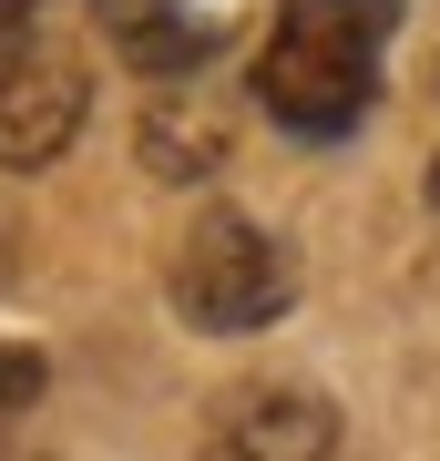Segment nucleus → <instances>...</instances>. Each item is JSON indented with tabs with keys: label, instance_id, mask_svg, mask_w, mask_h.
<instances>
[{
	"label": "nucleus",
	"instance_id": "obj_1",
	"mask_svg": "<svg viewBox=\"0 0 440 461\" xmlns=\"http://www.w3.org/2000/svg\"><path fill=\"white\" fill-rule=\"evenodd\" d=\"M390 21H400V0H277V21L256 41V103L308 144L359 133L379 103Z\"/></svg>",
	"mask_w": 440,
	"mask_h": 461
},
{
	"label": "nucleus",
	"instance_id": "obj_2",
	"mask_svg": "<svg viewBox=\"0 0 440 461\" xmlns=\"http://www.w3.org/2000/svg\"><path fill=\"white\" fill-rule=\"evenodd\" d=\"M164 287H175V318H184V329H205V339H256V329H277V318L297 308V257L256 226V215L205 205L195 226H184L175 277H164Z\"/></svg>",
	"mask_w": 440,
	"mask_h": 461
},
{
	"label": "nucleus",
	"instance_id": "obj_3",
	"mask_svg": "<svg viewBox=\"0 0 440 461\" xmlns=\"http://www.w3.org/2000/svg\"><path fill=\"white\" fill-rule=\"evenodd\" d=\"M82 113H93V62H82V41L62 21L21 11L11 32H0V175L51 165L82 133Z\"/></svg>",
	"mask_w": 440,
	"mask_h": 461
},
{
	"label": "nucleus",
	"instance_id": "obj_4",
	"mask_svg": "<svg viewBox=\"0 0 440 461\" xmlns=\"http://www.w3.org/2000/svg\"><path fill=\"white\" fill-rule=\"evenodd\" d=\"M205 461H338V411L308 379H236L205 411Z\"/></svg>",
	"mask_w": 440,
	"mask_h": 461
},
{
	"label": "nucleus",
	"instance_id": "obj_5",
	"mask_svg": "<svg viewBox=\"0 0 440 461\" xmlns=\"http://www.w3.org/2000/svg\"><path fill=\"white\" fill-rule=\"evenodd\" d=\"M144 165H154V185H205L226 165V113L215 103H184V93L144 103Z\"/></svg>",
	"mask_w": 440,
	"mask_h": 461
},
{
	"label": "nucleus",
	"instance_id": "obj_6",
	"mask_svg": "<svg viewBox=\"0 0 440 461\" xmlns=\"http://www.w3.org/2000/svg\"><path fill=\"white\" fill-rule=\"evenodd\" d=\"M31 400H41V348H0V411H31Z\"/></svg>",
	"mask_w": 440,
	"mask_h": 461
},
{
	"label": "nucleus",
	"instance_id": "obj_7",
	"mask_svg": "<svg viewBox=\"0 0 440 461\" xmlns=\"http://www.w3.org/2000/svg\"><path fill=\"white\" fill-rule=\"evenodd\" d=\"M21 11H31V0H0V32H11V21H21Z\"/></svg>",
	"mask_w": 440,
	"mask_h": 461
},
{
	"label": "nucleus",
	"instance_id": "obj_8",
	"mask_svg": "<svg viewBox=\"0 0 440 461\" xmlns=\"http://www.w3.org/2000/svg\"><path fill=\"white\" fill-rule=\"evenodd\" d=\"M430 195H440V165H430Z\"/></svg>",
	"mask_w": 440,
	"mask_h": 461
}]
</instances>
